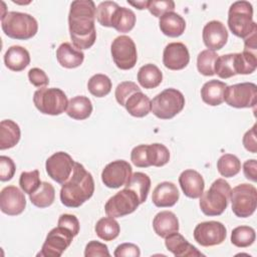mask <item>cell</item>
I'll return each mask as SVG.
<instances>
[{"instance_id": "6da1fadb", "label": "cell", "mask_w": 257, "mask_h": 257, "mask_svg": "<svg viewBox=\"0 0 257 257\" xmlns=\"http://www.w3.org/2000/svg\"><path fill=\"white\" fill-rule=\"evenodd\" d=\"M95 8L91 0H76L70 4L69 34L73 46L79 50L88 49L95 42Z\"/></svg>"}, {"instance_id": "7a4b0ae2", "label": "cell", "mask_w": 257, "mask_h": 257, "mask_svg": "<svg viewBox=\"0 0 257 257\" xmlns=\"http://www.w3.org/2000/svg\"><path fill=\"white\" fill-rule=\"evenodd\" d=\"M93 193L94 181L92 175L81 164L75 162L71 176L61 187V203L68 208H78L90 199Z\"/></svg>"}, {"instance_id": "3957f363", "label": "cell", "mask_w": 257, "mask_h": 257, "mask_svg": "<svg viewBox=\"0 0 257 257\" xmlns=\"http://www.w3.org/2000/svg\"><path fill=\"white\" fill-rule=\"evenodd\" d=\"M3 32L12 39L27 40L32 38L38 30L36 19L27 13L10 11L1 16Z\"/></svg>"}, {"instance_id": "277c9868", "label": "cell", "mask_w": 257, "mask_h": 257, "mask_svg": "<svg viewBox=\"0 0 257 257\" xmlns=\"http://www.w3.org/2000/svg\"><path fill=\"white\" fill-rule=\"evenodd\" d=\"M231 187L224 179H217L200 197V208L207 216H219L227 209Z\"/></svg>"}, {"instance_id": "5b68a950", "label": "cell", "mask_w": 257, "mask_h": 257, "mask_svg": "<svg viewBox=\"0 0 257 257\" xmlns=\"http://www.w3.org/2000/svg\"><path fill=\"white\" fill-rule=\"evenodd\" d=\"M228 26L234 35L243 39L257 31V24L253 21L252 4L244 0L234 2L228 11Z\"/></svg>"}, {"instance_id": "8992f818", "label": "cell", "mask_w": 257, "mask_h": 257, "mask_svg": "<svg viewBox=\"0 0 257 257\" xmlns=\"http://www.w3.org/2000/svg\"><path fill=\"white\" fill-rule=\"evenodd\" d=\"M185 106V96L176 88H167L151 100V111L161 119H170Z\"/></svg>"}, {"instance_id": "52a82bcc", "label": "cell", "mask_w": 257, "mask_h": 257, "mask_svg": "<svg viewBox=\"0 0 257 257\" xmlns=\"http://www.w3.org/2000/svg\"><path fill=\"white\" fill-rule=\"evenodd\" d=\"M35 107L43 114L58 115L66 110L68 100L63 90L56 87H42L33 94Z\"/></svg>"}, {"instance_id": "ba28073f", "label": "cell", "mask_w": 257, "mask_h": 257, "mask_svg": "<svg viewBox=\"0 0 257 257\" xmlns=\"http://www.w3.org/2000/svg\"><path fill=\"white\" fill-rule=\"evenodd\" d=\"M233 213L239 218L250 217L257 207V190L253 185L240 184L230 193Z\"/></svg>"}, {"instance_id": "9c48e42d", "label": "cell", "mask_w": 257, "mask_h": 257, "mask_svg": "<svg viewBox=\"0 0 257 257\" xmlns=\"http://www.w3.org/2000/svg\"><path fill=\"white\" fill-rule=\"evenodd\" d=\"M224 101L236 108L255 107L257 101V86L253 82H241L227 86Z\"/></svg>"}, {"instance_id": "30bf717a", "label": "cell", "mask_w": 257, "mask_h": 257, "mask_svg": "<svg viewBox=\"0 0 257 257\" xmlns=\"http://www.w3.org/2000/svg\"><path fill=\"white\" fill-rule=\"evenodd\" d=\"M110 52L114 64L119 69H132L137 63V47L134 40L130 36H117L111 43Z\"/></svg>"}, {"instance_id": "8fae6325", "label": "cell", "mask_w": 257, "mask_h": 257, "mask_svg": "<svg viewBox=\"0 0 257 257\" xmlns=\"http://www.w3.org/2000/svg\"><path fill=\"white\" fill-rule=\"evenodd\" d=\"M139 205L140 202L137 194L124 188L107 200L104 205V211L109 217L120 218L135 212Z\"/></svg>"}, {"instance_id": "7c38bea8", "label": "cell", "mask_w": 257, "mask_h": 257, "mask_svg": "<svg viewBox=\"0 0 257 257\" xmlns=\"http://www.w3.org/2000/svg\"><path fill=\"white\" fill-rule=\"evenodd\" d=\"M74 235L62 226H57L49 231L41 251L37 254L40 257H59L71 244Z\"/></svg>"}, {"instance_id": "4fadbf2b", "label": "cell", "mask_w": 257, "mask_h": 257, "mask_svg": "<svg viewBox=\"0 0 257 257\" xmlns=\"http://www.w3.org/2000/svg\"><path fill=\"white\" fill-rule=\"evenodd\" d=\"M227 236L225 225L218 221L199 223L194 229L195 241L204 247L216 246L223 243Z\"/></svg>"}, {"instance_id": "5bb4252c", "label": "cell", "mask_w": 257, "mask_h": 257, "mask_svg": "<svg viewBox=\"0 0 257 257\" xmlns=\"http://www.w3.org/2000/svg\"><path fill=\"white\" fill-rule=\"evenodd\" d=\"M75 162L64 152H57L50 156L45 163L48 176L56 183L63 185L71 176Z\"/></svg>"}, {"instance_id": "9a60e30c", "label": "cell", "mask_w": 257, "mask_h": 257, "mask_svg": "<svg viewBox=\"0 0 257 257\" xmlns=\"http://www.w3.org/2000/svg\"><path fill=\"white\" fill-rule=\"evenodd\" d=\"M132 166L123 160L107 164L101 172V181L107 188L117 189L124 186L132 176Z\"/></svg>"}, {"instance_id": "2e32d148", "label": "cell", "mask_w": 257, "mask_h": 257, "mask_svg": "<svg viewBox=\"0 0 257 257\" xmlns=\"http://www.w3.org/2000/svg\"><path fill=\"white\" fill-rule=\"evenodd\" d=\"M26 207L24 194L15 186H7L0 193V209L9 216L21 214Z\"/></svg>"}, {"instance_id": "e0dca14e", "label": "cell", "mask_w": 257, "mask_h": 257, "mask_svg": "<svg viewBox=\"0 0 257 257\" xmlns=\"http://www.w3.org/2000/svg\"><path fill=\"white\" fill-rule=\"evenodd\" d=\"M190 61V54L187 46L182 42L169 43L163 52V63L171 70H181Z\"/></svg>"}, {"instance_id": "ac0fdd59", "label": "cell", "mask_w": 257, "mask_h": 257, "mask_svg": "<svg viewBox=\"0 0 257 257\" xmlns=\"http://www.w3.org/2000/svg\"><path fill=\"white\" fill-rule=\"evenodd\" d=\"M228 40V31L225 25L218 20L208 22L203 28V41L210 50H220Z\"/></svg>"}, {"instance_id": "d6986e66", "label": "cell", "mask_w": 257, "mask_h": 257, "mask_svg": "<svg viewBox=\"0 0 257 257\" xmlns=\"http://www.w3.org/2000/svg\"><path fill=\"white\" fill-rule=\"evenodd\" d=\"M179 184L184 194L191 198L197 199L204 193L205 182L200 173L195 170H185L179 177Z\"/></svg>"}, {"instance_id": "ffe728a7", "label": "cell", "mask_w": 257, "mask_h": 257, "mask_svg": "<svg viewBox=\"0 0 257 257\" xmlns=\"http://www.w3.org/2000/svg\"><path fill=\"white\" fill-rule=\"evenodd\" d=\"M165 245L167 249L176 257H197L204 256L194 245L190 244L183 235L174 232L165 237Z\"/></svg>"}, {"instance_id": "44dd1931", "label": "cell", "mask_w": 257, "mask_h": 257, "mask_svg": "<svg viewBox=\"0 0 257 257\" xmlns=\"http://www.w3.org/2000/svg\"><path fill=\"white\" fill-rule=\"evenodd\" d=\"M180 197L177 186L172 182H162L153 191L152 201L159 208L174 206Z\"/></svg>"}, {"instance_id": "7402d4cb", "label": "cell", "mask_w": 257, "mask_h": 257, "mask_svg": "<svg viewBox=\"0 0 257 257\" xmlns=\"http://www.w3.org/2000/svg\"><path fill=\"white\" fill-rule=\"evenodd\" d=\"M241 68L240 53L219 55L215 62V74L223 79L232 77L236 74H242Z\"/></svg>"}, {"instance_id": "603a6c76", "label": "cell", "mask_w": 257, "mask_h": 257, "mask_svg": "<svg viewBox=\"0 0 257 257\" xmlns=\"http://www.w3.org/2000/svg\"><path fill=\"white\" fill-rule=\"evenodd\" d=\"M56 58L61 66L65 68H75L82 64L84 53L69 42H63L56 50Z\"/></svg>"}, {"instance_id": "cb8c5ba5", "label": "cell", "mask_w": 257, "mask_h": 257, "mask_svg": "<svg viewBox=\"0 0 257 257\" xmlns=\"http://www.w3.org/2000/svg\"><path fill=\"white\" fill-rule=\"evenodd\" d=\"M159 25L161 31L169 37H179L186 29L185 19L174 11L168 12L161 16Z\"/></svg>"}, {"instance_id": "d4e9b609", "label": "cell", "mask_w": 257, "mask_h": 257, "mask_svg": "<svg viewBox=\"0 0 257 257\" xmlns=\"http://www.w3.org/2000/svg\"><path fill=\"white\" fill-rule=\"evenodd\" d=\"M153 227L158 236L165 238L169 234L179 231V220L173 212L162 211L155 216Z\"/></svg>"}, {"instance_id": "484cf974", "label": "cell", "mask_w": 257, "mask_h": 257, "mask_svg": "<svg viewBox=\"0 0 257 257\" xmlns=\"http://www.w3.org/2000/svg\"><path fill=\"white\" fill-rule=\"evenodd\" d=\"M4 63L12 71H21L30 63L29 52L22 46L13 45L5 52Z\"/></svg>"}, {"instance_id": "4316f807", "label": "cell", "mask_w": 257, "mask_h": 257, "mask_svg": "<svg viewBox=\"0 0 257 257\" xmlns=\"http://www.w3.org/2000/svg\"><path fill=\"white\" fill-rule=\"evenodd\" d=\"M228 85L220 80L212 79L204 83L201 88V97L209 105H220L224 101V92Z\"/></svg>"}, {"instance_id": "83f0119b", "label": "cell", "mask_w": 257, "mask_h": 257, "mask_svg": "<svg viewBox=\"0 0 257 257\" xmlns=\"http://www.w3.org/2000/svg\"><path fill=\"white\" fill-rule=\"evenodd\" d=\"M21 137L19 125L11 120L4 119L0 122V150H7L15 147Z\"/></svg>"}, {"instance_id": "f1b7e54d", "label": "cell", "mask_w": 257, "mask_h": 257, "mask_svg": "<svg viewBox=\"0 0 257 257\" xmlns=\"http://www.w3.org/2000/svg\"><path fill=\"white\" fill-rule=\"evenodd\" d=\"M124 107L131 115L144 117L151 111V99L142 91H137L126 99Z\"/></svg>"}, {"instance_id": "f546056e", "label": "cell", "mask_w": 257, "mask_h": 257, "mask_svg": "<svg viewBox=\"0 0 257 257\" xmlns=\"http://www.w3.org/2000/svg\"><path fill=\"white\" fill-rule=\"evenodd\" d=\"M92 112V103L87 96L77 95L72 97L67 104L66 113L73 119H86Z\"/></svg>"}, {"instance_id": "4dcf8cb0", "label": "cell", "mask_w": 257, "mask_h": 257, "mask_svg": "<svg viewBox=\"0 0 257 257\" xmlns=\"http://www.w3.org/2000/svg\"><path fill=\"white\" fill-rule=\"evenodd\" d=\"M124 188L134 191L138 198L140 204L146 202L148 198V194L151 189V179L150 177L142 172H136L131 176Z\"/></svg>"}, {"instance_id": "1f68e13d", "label": "cell", "mask_w": 257, "mask_h": 257, "mask_svg": "<svg viewBox=\"0 0 257 257\" xmlns=\"http://www.w3.org/2000/svg\"><path fill=\"white\" fill-rule=\"evenodd\" d=\"M163 80V73L160 68L152 63L143 65L138 72V81L144 88H156Z\"/></svg>"}, {"instance_id": "d6a6232c", "label": "cell", "mask_w": 257, "mask_h": 257, "mask_svg": "<svg viewBox=\"0 0 257 257\" xmlns=\"http://www.w3.org/2000/svg\"><path fill=\"white\" fill-rule=\"evenodd\" d=\"M136 24V14L133 10L125 7H118L112 16L111 27L117 32L126 33L130 32Z\"/></svg>"}, {"instance_id": "836d02e7", "label": "cell", "mask_w": 257, "mask_h": 257, "mask_svg": "<svg viewBox=\"0 0 257 257\" xmlns=\"http://www.w3.org/2000/svg\"><path fill=\"white\" fill-rule=\"evenodd\" d=\"M31 203L38 208H46L52 205L55 199L54 187L47 182H42L40 187L29 195Z\"/></svg>"}, {"instance_id": "e575fe53", "label": "cell", "mask_w": 257, "mask_h": 257, "mask_svg": "<svg viewBox=\"0 0 257 257\" xmlns=\"http://www.w3.org/2000/svg\"><path fill=\"white\" fill-rule=\"evenodd\" d=\"M96 235L104 241H112L119 235V225L112 217H103L99 219L94 227Z\"/></svg>"}, {"instance_id": "d590c367", "label": "cell", "mask_w": 257, "mask_h": 257, "mask_svg": "<svg viewBox=\"0 0 257 257\" xmlns=\"http://www.w3.org/2000/svg\"><path fill=\"white\" fill-rule=\"evenodd\" d=\"M170 160V152L166 146L162 144L147 145V161L149 167H163Z\"/></svg>"}, {"instance_id": "8d00e7d4", "label": "cell", "mask_w": 257, "mask_h": 257, "mask_svg": "<svg viewBox=\"0 0 257 257\" xmlns=\"http://www.w3.org/2000/svg\"><path fill=\"white\" fill-rule=\"evenodd\" d=\"M87 89L93 96L103 97L111 90V80L105 74H94L87 82Z\"/></svg>"}, {"instance_id": "74e56055", "label": "cell", "mask_w": 257, "mask_h": 257, "mask_svg": "<svg viewBox=\"0 0 257 257\" xmlns=\"http://www.w3.org/2000/svg\"><path fill=\"white\" fill-rule=\"evenodd\" d=\"M217 169L221 176L232 178L240 172L241 162L235 155L224 154L217 162Z\"/></svg>"}, {"instance_id": "f35d334b", "label": "cell", "mask_w": 257, "mask_h": 257, "mask_svg": "<svg viewBox=\"0 0 257 257\" xmlns=\"http://www.w3.org/2000/svg\"><path fill=\"white\" fill-rule=\"evenodd\" d=\"M255 230L249 226H238L231 233V243L239 248H245L254 243Z\"/></svg>"}, {"instance_id": "ab89813d", "label": "cell", "mask_w": 257, "mask_h": 257, "mask_svg": "<svg viewBox=\"0 0 257 257\" xmlns=\"http://www.w3.org/2000/svg\"><path fill=\"white\" fill-rule=\"evenodd\" d=\"M218 54L210 49L203 50L197 57L198 71L205 76H212L215 74V62L218 58Z\"/></svg>"}, {"instance_id": "60d3db41", "label": "cell", "mask_w": 257, "mask_h": 257, "mask_svg": "<svg viewBox=\"0 0 257 257\" xmlns=\"http://www.w3.org/2000/svg\"><path fill=\"white\" fill-rule=\"evenodd\" d=\"M118 4L113 1H103L95 8V18L97 22L104 27H111V19Z\"/></svg>"}, {"instance_id": "b9f144b4", "label": "cell", "mask_w": 257, "mask_h": 257, "mask_svg": "<svg viewBox=\"0 0 257 257\" xmlns=\"http://www.w3.org/2000/svg\"><path fill=\"white\" fill-rule=\"evenodd\" d=\"M41 181L39 178V171L33 170L31 172H23L19 178V185L21 190L30 195L34 193L41 185Z\"/></svg>"}, {"instance_id": "7bdbcfd3", "label": "cell", "mask_w": 257, "mask_h": 257, "mask_svg": "<svg viewBox=\"0 0 257 257\" xmlns=\"http://www.w3.org/2000/svg\"><path fill=\"white\" fill-rule=\"evenodd\" d=\"M137 91H142L141 88L137 85V83L133 82V81H123V82H120L116 88H115V91H114V96H115V99L116 101L124 106V103L126 101V99L135 92Z\"/></svg>"}, {"instance_id": "ee69618b", "label": "cell", "mask_w": 257, "mask_h": 257, "mask_svg": "<svg viewBox=\"0 0 257 257\" xmlns=\"http://www.w3.org/2000/svg\"><path fill=\"white\" fill-rule=\"evenodd\" d=\"M148 9L151 14L156 17H161L168 12H172L175 9V2L172 0H151L149 1Z\"/></svg>"}, {"instance_id": "f6af8a7d", "label": "cell", "mask_w": 257, "mask_h": 257, "mask_svg": "<svg viewBox=\"0 0 257 257\" xmlns=\"http://www.w3.org/2000/svg\"><path fill=\"white\" fill-rule=\"evenodd\" d=\"M16 167L13 160L7 156L0 157V180L2 182L10 181L15 174Z\"/></svg>"}, {"instance_id": "bcb514c9", "label": "cell", "mask_w": 257, "mask_h": 257, "mask_svg": "<svg viewBox=\"0 0 257 257\" xmlns=\"http://www.w3.org/2000/svg\"><path fill=\"white\" fill-rule=\"evenodd\" d=\"M109 252L107 246L103 243L98 241H90L85 246L84 256L85 257H102V256H109Z\"/></svg>"}, {"instance_id": "7dc6e473", "label": "cell", "mask_w": 257, "mask_h": 257, "mask_svg": "<svg viewBox=\"0 0 257 257\" xmlns=\"http://www.w3.org/2000/svg\"><path fill=\"white\" fill-rule=\"evenodd\" d=\"M147 145H139L135 147L131 153V160L133 164L138 168H148L147 161Z\"/></svg>"}, {"instance_id": "c3c4849f", "label": "cell", "mask_w": 257, "mask_h": 257, "mask_svg": "<svg viewBox=\"0 0 257 257\" xmlns=\"http://www.w3.org/2000/svg\"><path fill=\"white\" fill-rule=\"evenodd\" d=\"M28 78H29V81L32 85H34L36 87H39V88L45 87L49 83L48 76L46 75L44 70H42L38 67L31 68L28 71Z\"/></svg>"}, {"instance_id": "681fc988", "label": "cell", "mask_w": 257, "mask_h": 257, "mask_svg": "<svg viewBox=\"0 0 257 257\" xmlns=\"http://www.w3.org/2000/svg\"><path fill=\"white\" fill-rule=\"evenodd\" d=\"M58 225L65 227L66 229H68L69 231H71V233L76 236L79 233V221L78 219L71 214H62L60 215L59 219H58Z\"/></svg>"}, {"instance_id": "f907efd6", "label": "cell", "mask_w": 257, "mask_h": 257, "mask_svg": "<svg viewBox=\"0 0 257 257\" xmlns=\"http://www.w3.org/2000/svg\"><path fill=\"white\" fill-rule=\"evenodd\" d=\"M113 255L115 257H122V256L139 257L141 255V251H140V248L136 244L122 243L116 247Z\"/></svg>"}, {"instance_id": "816d5d0a", "label": "cell", "mask_w": 257, "mask_h": 257, "mask_svg": "<svg viewBox=\"0 0 257 257\" xmlns=\"http://www.w3.org/2000/svg\"><path fill=\"white\" fill-rule=\"evenodd\" d=\"M243 146L250 153H257V142H256V124L252 126L243 136Z\"/></svg>"}, {"instance_id": "f5cc1de1", "label": "cell", "mask_w": 257, "mask_h": 257, "mask_svg": "<svg viewBox=\"0 0 257 257\" xmlns=\"http://www.w3.org/2000/svg\"><path fill=\"white\" fill-rule=\"evenodd\" d=\"M243 173L246 179L256 182L257 181V162L256 160H247L243 164Z\"/></svg>"}, {"instance_id": "db71d44e", "label": "cell", "mask_w": 257, "mask_h": 257, "mask_svg": "<svg viewBox=\"0 0 257 257\" xmlns=\"http://www.w3.org/2000/svg\"><path fill=\"white\" fill-rule=\"evenodd\" d=\"M127 3L130 5H133L134 7L138 8L139 10H143V9H148V5H149V0L146 1H137V2H133V1H127Z\"/></svg>"}]
</instances>
